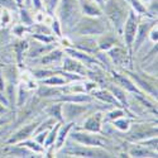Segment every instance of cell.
<instances>
[{
    "mask_svg": "<svg viewBox=\"0 0 158 158\" xmlns=\"http://www.w3.org/2000/svg\"><path fill=\"white\" fill-rule=\"evenodd\" d=\"M33 2H34L37 8H41V0H33Z\"/></svg>",
    "mask_w": 158,
    "mask_h": 158,
    "instance_id": "24",
    "label": "cell"
},
{
    "mask_svg": "<svg viewBox=\"0 0 158 158\" xmlns=\"http://www.w3.org/2000/svg\"><path fill=\"white\" fill-rule=\"evenodd\" d=\"M64 100H67V101H89L90 98L87 96H70V98H63Z\"/></svg>",
    "mask_w": 158,
    "mask_h": 158,
    "instance_id": "13",
    "label": "cell"
},
{
    "mask_svg": "<svg viewBox=\"0 0 158 158\" xmlns=\"http://www.w3.org/2000/svg\"><path fill=\"white\" fill-rule=\"evenodd\" d=\"M111 90L114 91V94H116V96L119 98V99H120L123 102H125V104H127V100H125V98L123 96V93H122L120 90H118V89H115V87H111Z\"/></svg>",
    "mask_w": 158,
    "mask_h": 158,
    "instance_id": "18",
    "label": "cell"
},
{
    "mask_svg": "<svg viewBox=\"0 0 158 158\" xmlns=\"http://www.w3.org/2000/svg\"><path fill=\"white\" fill-rule=\"evenodd\" d=\"M61 105H55V106H52L51 108V110H49V113L53 115V116H56V118H58V119H62V116H61Z\"/></svg>",
    "mask_w": 158,
    "mask_h": 158,
    "instance_id": "12",
    "label": "cell"
},
{
    "mask_svg": "<svg viewBox=\"0 0 158 158\" xmlns=\"http://www.w3.org/2000/svg\"><path fill=\"white\" fill-rule=\"evenodd\" d=\"M44 82L46 84H63L64 80H62V78H58V77H55V78H49V80H46Z\"/></svg>",
    "mask_w": 158,
    "mask_h": 158,
    "instance_id": "19",
    "label": "cell"
},
{
    "mask_svg": "<svg viewBox=\"0 0 158 158\" xmlns=\"http://www.w3.org/2000/svg\"><path fill=\"white\" fill-rule=\"evenodd\" d=\"M64 67L67 69V70H71V71H81V66L78 64V63H76V62H73V61H71V60H66L64 61Z\"/></svg>",
    "mask_w": 158,
    "mask_h": 158,
    "instance_id": "10",
    "label": "cell"
},
{
    "mask_svg": "<svg viewBox=\"0 0 158 158\" xmlns=\"http://www.w3.org/2000/svg\"><path fill=\"white\" fill-rule=\"evenodd\" d=\"M73 11V2L72 0H63L61 6V17L63 20H69Z\"/></svg>",
    "mask_w": 158,
    "mask_h": 158,
    "instance_id": "3",
    "label": "cell"
},
{
    "mask_svg": "<svg viewBox=\"0 0 158 158\" xmlns=\"http://www.w3.org/2000/svg\"><path fill=\"white\" fill-rule=\"evenodd\" d=\"M72 137H73V139H76L78 142L85 143L86 146H99L100 144V140L96 137H91L89 134H78V133H76Z\"/></svg>",
    "mask_w": 158,
    "mask_h": 158,
    "instance_id": "2",
    "label": "cell"
},
{
    "mask_svg": "<svg viewBox=\"0 0 158 158\" xmlns=\"http://www.w3.org/2000/svg\"><path fill=\"white\" fill-rule=\"evenodd\" d=\"M18 3H19V4H20V3H22V0H18Z\"/></svg>",
    "mask_w": 158,
    "mask_h": 158,
    "instance_id": "26",
    "label": "cell"
},
{
    "mask_svg": "<svg viewBox=\"0 0 158 158\" xmlns=\"http://www.w3.org/2000/svg\"><path fill=\"white\" fill-rule=\"evenodd\" d=\"M35 125H37V124H31V125H28V127H25L24 129H22V130L19 131V133H17V135L13 138L10 142H18V140H22L23 138L29 137L31 133H32V130L35 128Z\"/></svg>",
    "mask_w": 158,
    "mask_h": 158,
    "instance_id": "5",
    "label": "cell"
},
{
    "mask_svg": "<svg viewBox=\"0 0 158 158\" xmlns=\"http://www.w3.org/2000/svg\"><path fill=\"white\" fill-rule=\"evenodd\" d=\"M64 110H66V114L72 118V116H78L82 111L86 110V108L77 106V105H67V106H64Z\"/></svg>",
    "mask_w": 158,
    "mask_h": 158,
    "instance_id": "6",
    "label": "cell"
},
{
    "mask_svg": "<svg viewBox=\"0 0 158 158\" xmlns=\"http://www.w3.org/2000/svg\"><path fill=\"white\" fill-rule=\"evenodd\" d=\"M147 31V25H142L140 27V29H139V38H138V44H137V48L140 46V43H142V41H143V38H144V32Z\"/></svg>",
    "mask_w": 158,
    "mask_h": 158,
    "instance_id": "15",
    "label": "cell"
},
{
    "mask_svg": "<svg viewBox=\"0 0 158 158\" xmlns=\"http://www.w3.org/2000/svg\"><path fill=\"white\" fill-rule=\"evenodd\" d=\"M114 124H115L116 128H119L122 130H127L128 127H129V122H127V120H116Z\"/></svg>",
    "mask_w": 158,
    "mask_h": 158,
    "instance_id": "14",
    "label": "cell"
},
{
    "mask_svg": "<svg viewBox=\"0 0 158 158\" xmlns=\"http://www.w3.org/2000/svg\"><path fill=\"white\" fill-rule=\"evenodd\" d=\"M131 3H133V6H134V9L138 11V13H144V8L142 6V4L138 2V0H130Z\"/></svg>",
    "mask_w": 158,
    "mask_h": 158,
    "instance_id": "16",
    "label": "cell"
},
{
    "mask_svg": "<svg viewBox=\"0 0 158 158\" xmlns=\"http://www.w3.org/2000/svg\"><path fill=\"white\" fill-rule=\"evenodd\" d=\"M131 154H133L134 157H143L146 154H149V152L144 151V149H134V151H131Z\"/></svg>",
    "mask_w": 158,
    "mask_h": 158,
    "instance_id": "17",
    "label": "cell"
},
{
    "mask_svg": "<svg viewBox=\"0 0 158 158\" xmlns=\"http://www.w3.org/2000/svg\"><path fill=\"white\" fill-rule=\"evenodd\" d=\"M100 120H101L100 114L91 116L90 119H87V122L85 123V129L91 130V131H100Z\"/></svg>",
    "mask_w": 158,
    "mask_h": 158,
    "instance_id": "4",
    "label": "cell"
},
{
    "mask_svg": "<svg viewBox=\"0 0 158 158\" xmlns=\"http://www.w3.org/2000/svg\"><path fill=\"white\" fill-rule=\"evenodd\" d=\"M114 77L116 78V80L118 81H119V82H122V84H124V86L127 87V89H129V90H131V91H137V89L133 86V84H131L130 81H128L127 80V78H124V77H122V76H118L116 73L114 75Z\"/></svg>",
    "mask_w": 158,
    "mask_h": 158,
    "instance_id": "9",
    "label": "cell"
},
{
    "mask_svg": "<svg viewBox=\"0 0 158 158\" xmlns=\"http://www.w3.org/2000/svg\"><path fill=\"white\" fill-rule=\"evenodd\" d=\"M82 6H84L85 14H89V15H100V10L96 6H93L89 3H84Z\"/></svg>",
    "mask_w": 158,
    "mask_h": 158,
    "instance_id": "7",
    "label": "cell"
},
{
    "mask_svg": "<svg viewBox=\"0 0 158 158\" xmlns=\"http://www.w3.org/2000/svg\"><path fill=\"white\" fill-rule=\"evenodd\" d=\"M22 18H23V20L25 19V22H27V23H31V19L28 18V15H27V13H25V11H22Z\"/></svg>",
    "mask_w": 158,
    "mask_h": 158,
    "instance_id": "22",
    "label": "cell"
},
{
    "mask_svg": "<svg viewBox=\"0 0 158 158\" xmlns=\"http://www.w3.org/2000/svg\"><path fill=\"white\" fill-rule=\"evenodd\" d=\"M95 95H96L99 99H101V100H105V101H108V102L116 104V100H115L110 94H108V93H104V91H99V93H96Z\"/></svg>",
    "mask_w": 158,
    "mask_h": 158,
    "instance_id": "8",
    "label": "cell"
},
{
    "mask_svg": "<svg viewBox=\"0 0 158 158\" xmlns=\"http://www.w3.org/2000/svg\"><path fill=\"white\" fill-rule=\"evenodd\" d=\"M137 33V23H135V17L133 13H130V15L127 20V24H125V39H127V44L128 47L131 46L133 43V39L135 38V34Z\"/></svg>",
    "mask_w": 158,
    "mask_h": 158,
    "instance_id": "1",
    "label": "cell"
},
{
    "mask_svg": "<svg viewBox=\"0 0 158 158\" xmlns=\"http://www.w3.org/2000/svg\"><path fill=\"white\" fill-rule=\"evenodd\" d=\"M52 24H53V29L56 31L57 35H60V28H58V23H57V22H53V23H52Z\"/></svg>",
    "mask_w": 158,
    "mask_h": 158,
    "instance_id": "23",
    "label": "cell"
},
{
    "mask_svg": "<svg viewBox=\"0 0 158 158\" xmlns=\"http://www.w3.org/2000/svg\"><path fill=\"white\" fill-rule=\"evenodd\" d=\"M96 2H98V3H104L105 0H96Z\"/></svg>",
    "mask_w": 158,
    "mask_h": 158,
    "instance_id": "25",
    "label": "cell"
},
{
    "mask_svg": "<svg viewBox=\"0 0 158 158\" xmlns=\"http://www.w3.org/2000/svg\"><path fill=\"white\" fill-rule=\"evenodd\" d=\"M71 125H72V124H69V125H66V128L62 129L61 134H60V139H58V142H57V148H61V147H62V143H63L66 135H67V133H69V130H70Z\"/></svg>",
    "mask_w": 158,
    "mask_h": 158,
    "instance_id": "11",
    "label": "cell"
},
{
    "mask_svg": "<svg viewBox=\"0 0 158 158\" xmlns=\"http://www.w3.org/2000/svg\"><path fill=\"white\" fill-rule=\"evenodd\" d=\"M123 115V111H113L109 114V118L110 119H114V118H118V116H122Z\"/></svg>",
    "mask_w": 158,
    "mask_h": 158,
    "instance_id": "21",
    "label": "cell"
},
{
    "mask_svg": "<svg viewBox=\"0 0 158 158\" xmlns=\"http://www.w3.org/2000/svg\"><path fill=\"white\" fill-rule=\"evenodd\" d=\"M55 56H51L49 58L47 57V58H44L43 60V62H49V61H53V60H57V58H60L61 57V52H56V53H53Z\"/></svg>",
    "mask_w": 158,
    "mask_h": 158,
    "instance_id": "20",
    "label": "cell"
}]
</instances>
